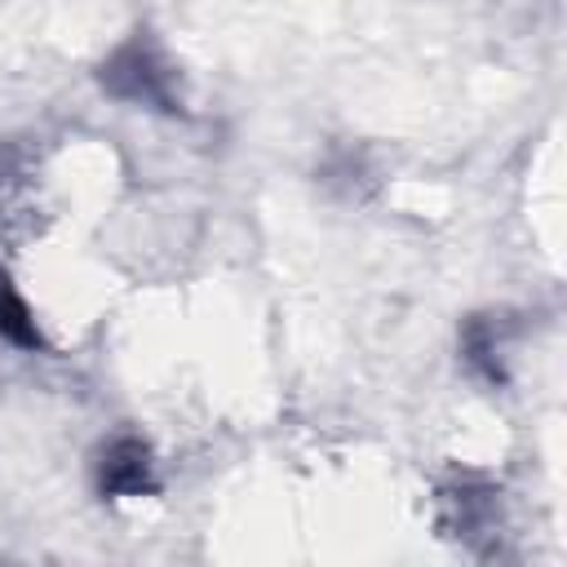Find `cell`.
Here are the masks:
<instances>
[{"instance_id": "cell-1", "label": "cell", "mask_w": 567, "mask_h": 567, "mask_svg": "<svg viewBox=\"0 0 567 567\" xmlns=\"http://www.w3.org/2000/svg\"><path fill=\"white\" fill-rule=\"evenodd\" d=\"M93 80L111 102H124V106H137V111H155V115H168V120H186L182 75L173 66L168 49L146 27L124 35L93 66Z\"/></svg>"}, {"instance_id": "cell-2", "label": "cell", "mask_w": 567, "mask_h": 567, "mask_svg": "<svg viewBox=\"0 0 567 567\" xmlns=\"http://www.w3.org/2000/svg\"><path fill=\"white\" fill-rule=\"evenodd\" d=\"M93 492L102 501H146L164 492L155 443L137 430H115L93 452Z\"/></svg>"}, {"instance_id": "cell-3", "label": "cell", "mask_w": 567, "mask_h": 567, "mask_svg": "<svg viewBox=\"0 0 567 567\" xmlns=\"http://www.w3.org/2000/svg\"><path fill=\"white\" fill-rule=\"evenodd\" d=\"M509 337L514 323L505 310H483L461 319V363L474 381L501 390L509 381Z\"/></svg>"}, {"instance_id": "cell-4", "label": "cell", "mask_w": 567, "mask_h": 567, "mask_svg": "<svg viewBox=\"0 0 567 567\" xmlns=\"http://www.w3.org/2000/svg\"><path fill=\"white\" fill-rule=\"evenodd\" d=\"M0 341L22 354H49V337H44L35 310L4 266H0Z\"/></svg>"}, {"instance_id": "cell-5", "label": "cell", "mask_w": 567, "mask_h": 567, "mask_svg": "<svg viewBox=\"0 0 567 567\" xmlns=\"http://www.w3.org/2000/svg\"><path fill=\"white\" fill-rule=\"evenodd\" d=\"M443 505L452 509L456 536H474V532L492 527V518H496V496H492L487 483H478V487L474 483H456V487L443 492Z\"/></svg>"}]
</instances>
